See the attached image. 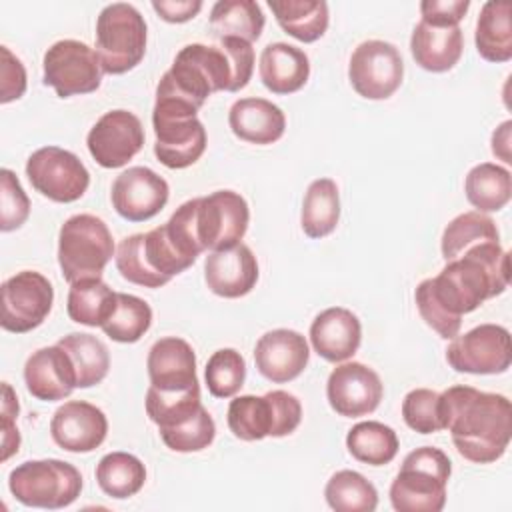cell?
Segmentation results:
<instances>
[{
	"mask_svg": "<svg viewBox=\"0 0 512 512\" xmlns=\"http://www.w3.org/2000/svg\"><path fill=\"white\" fill-rule=\"evenodd\" d=\"M26 176L36 192L60 204L76 202L90 186V172L82 160L60 146H44L26 160Z\"/></svg>",
	"mask_w": 512,
	"mask_h": 512,
	"instance_id": "cell-12",
	"label": "cell"
},
{
	"mask_svg": "<svg viewBox=\"0 0 512 512\" xmlns=\"http://www.w3.org/2000/svg\"><path fill=\"white\" fill-rule=\"evenodd\" d=\"M362 340V324L358 316L342 306L322 310L310 324V342L318 356L328 362H344L352 358Z\"/></svg>",
	"mask_w": 512,
	"mask_h": 512,
	"instance_id": "cell-25",
	"label": "cell"
},
{
	"mask_svg": "<svg viewBox=\"0 0 512 512\" xmlns=\"http://www.w3.org/2000/svg\"><path fill=\"white\" fill-rule=\"evenodd\" d=\"M0 190V230L12 232L28 220L30 200L16 174L8 168L0 170Z\"/></svg>",
	"mask_w": 512,
	"mask_h": 512,
	"instance_id": "cell-45",
	"label": "cell"
},
{
	"mask_svg": "<svg viewBox=\"0 0 512 512\" xmlns=\"http://www.w3.org/2000/svg\"><path fill=\"white\" fill-rule=\"evenodd\" d=\"M146 20L128 2L104 6L96 18V54L104 74H126L146 54Z\"/></svg>",
	"mask_w": 512,
	"mask_h": 512,
	"instance_id": "cell-8",
	"label": "cell"
},
{
	"mask_svg": "<svg viewBox=\"0 0 512 512\" xmlns=\"http://www.w3.org/2000/svg\"><path fill=\"white\" fill-rule=\"evenodd\" d=\"M226 420L230 432L244 442L282 438L300 426L302 404L286 390H270L264 396L244 394L230 402Z\"/></svg>",
	"mask_w": 512,
	"mask_h": 512,
	"instance_id": "cell-9",
	"label": "cell"
},
{
	"mask_svg": "<svg viewBox=\"0 0 512 512\" xmlns=\"http://www.w3.org/2000/svg\"><path fill=\"white\" fill-rule=\"evenodd\" d=\"M56 344L62 346L72 360L78 388L96 386L106 378L110 368V354L100 338L86 332H70Z\"/></svg>",
	"mask_w": 512,
	"mask_h": 512,
	"instance_id": "cell-36",
	"label": "cell"
},
{
	"mask_svg": "<svg viewBox=\"0 0 512 512\" xmlns=\"http://www.w3.org/2000/svg\"><path fill=\"white\" fill-rule=\"evenodd\" d=\"M512 6L508 0H490L476 20V50L488 62H508L512 58Z\"/></svg>",
	"mask_w": 512,
	"mask_h": 512,
	"instance_id": "cell-29",
	"label": "cell"
},
{
	"mask_svg": "<svg viewBox=\"0 0 512 512\" xmlns=\"http://www.w3.org/2000/svg\"><path fill=\"white\" fill-rule=\"evenodd\" d=\"M258 74L272 94H292L308 82L310 60L298 46L270 42L260 54Z\"/></svg>",
	"mask_w": 512,
	"mask_h": 512,
	"instance_id": "cell-28",
	"label": "cell"
},
{
	"mask_svg": "<svg viewBox=\"0 0 512 512\" xmlns=\"http://www.w3.org/2000/svg\"><path fill=\"white\" fill-rule=\"evenodd\" d=\"M478 242H500V232L496 222L484 212H476V210L458 214L446 224L442 232V240H440L442 258L446 262L454 260L466 248Z\"/></svg>",
	"mask_w": 512,
	"mask_h": 512,
	"instance_id": "cell-38",
	"label": "cell"
},
{
	"mask_svg": "<svg viewBox=\"0 0 512 512\" xmlns=\"http://www.w3.org/2000/svg\"><path fill=\"white\" fill-rule=\"evenodd\" d=\"M2 66H0V102L8 104L22 98L26 92V70L24 64L10 52L8 46L0 48Z\"/></svg>",
	"mask_w": 512,
	"mask_h": 512,
	"instance_id": "cell-47",
	"label": "cell"
},
{
	"mask_svg": "<svg viewBox=\"0 0 512 512\" xmlns=\"http://www.w3.org/2000/svg\"><path fill=\"white\" fill-rule=\"evenodd\" d=\"M152 8L162 20L170 24H182L192 20L202 10V2L200 0H154Z\"/></svg>",
	"mask_w": 512,
	"mask_h": 512,
	"instance_id": "cell-50",
	"label": "cell"
},
{
	"mask_svg": "<svg viewBox=\"0 0 512 512\" xmlns=\"http://www.w3.org/2000/svg\"><path fill=\"white\" fill-rule=\"evenodd\" d=\"M150 324H152L150 304L134 294L118 292L116 310L108 318V322L102 326V330L114 342L134 344L148 332Z\"/></svg>",
	"mask_w": 512,
	"mask_h": 512,
	"instance_id": "cell-40",
	"label": "cell"
},
{
	"mask_svg": "<svg viewBox=\"0 0 512 512\" xmlns=\"http://www.w3.org/2000/svg\"><path fill=\"white\" fill-rule=\"evenodd\" d=\"M510 128H512V122L506 120L492 134V154L504 160L506 164L512 162L510 160Z\"/></svg>",
	"mask_w": 512,
	"mask_h": 512,
	"instance_id": "cell-51",
	"label": "cell"
},
{
	"mask_svg": "<svg viewBox=\"0 0 512 512\" xmlns=\"http://www.w3.org/2000/svg\"><path fill=\"white\" fill-rule=\"evenodd\" d=\"M156 88L176 94L200 110L214 92H230L232 66L220 46L186 44Z\"/></svg>",
	"mask_w": 512,
	"mask_h": 512,
	"instance_id": "cell-5",
	"label": "cell"
},
{
	"mask_svg": "<svg viewBox=\"0 0 512 512\" xmlns=\"http://www.w3.org/2000/svg\"><path fill=\"white\" fill-rule=\"evenodd\" d=\"M310 360L306 338L288 328H276L262 334L254 348V362L258 372L274 382L284 384L298 378Z\"/></svg>",
	"mask_w": 512,
	"mask_h": 512,
	"instance_id": "cell-21",
	"label": "cell"
},
{
	"mask_svg": "<svg viewBox=\"0 0 512 512\" xmlns=\"http://www.w3.org/2000/svg\"><path fill=\"white\" fill-rule=\"evenodd\" d=\"M508 282L510 254L500 242H478L448 260L438 276L422 280L414 300L422 320L440 338L452 340L462 326V316L502 294Z\"/></svg>",
	"mask_w": 512,
	"mask_h": 512,
	"instance_id": "cell-1",
	"label": "cell"
},
{
	"mask_svg": "<svg viewBox=\"0 0 512 512\" xmlns=\"http://www.w3.org/2000/svg\"><path fill=\"white\" fill-rule=\"evenodd\" d=\"M106 434V414L84 400L64 402L50 420V436L66 452H92L106 440Z\"/></svg>",
	"mask_w": 512,
	"mask_h": 512,
	"instance_id": "cell-20",
	"label": "cell"
},
{
	"mask_svg": "<svg viewBox=\"0 0 512 512\" xmlns=\"http://www.w3.org/2000/svg\"><path fill=\"white\" fill-rule=\"evenodd\" d=\"M352 88L368 100H386L402 84L404 62L398 48L386 40L358 44L348 62Z\"/></svg>",
	"mask_w": 512,
	"mask_h": 512,
	"instance_id": "cell-14",
	"label": "cell"
},
{
	"mask_svg": "<svg viewBox=\"0 0 512 512\" xmlns=\"http://www.w3.org/2000/svg\"><path fill=\"white\" fill-rule=\"evenodd\" d=\"M204 280L216 296H246L258 282V262L254 252L242 242L226 250L210 252L204 262Z\"/></svg>",
	"mask_w": 512,
	"mask_h": 512,
	"instance_id": "cell-24",
	"label": "cell"
},
{
	"mask_svg": "<svg viewBox=\"0 0 512 512\" xmlns=\"http://www.w3.org/2000/svg\"><path fill=\"white\" fill-rule=\"evenodd\" d=\"M118 292H114L102 278H82L70 284L66 310L72 322L102 328L114 314Z\"/></svg>",
	"mask_w": 512,
	"mask_h": 512,
	"instance_id": "cell-30",
	"label": "cell"
},
{
	"mask_svg": "<svg viewBox=\"0 0 512 512\" xmlns=\"http://www.w3.org/2000/svg\"><path fill=\"white\" fill-rule=\"evenodd\" d=\"M402 418L408 428L420 434L444 430L440 392L430 388H414L402 400Z\"/></svg>",
	"mask_w": 512,
	"mask_h": 512,
	"instance_id": "cell-44",
	"label": "cell"
},
{
	"mask_svg": "<svg viewBox=\"0 0 512 512\" xmlns=\"http://www.w3.org/2000/svg\"><path fill=\"white\" fill-rule=\"evenodd\" d=\"M464 192L476 212H498L512 196L510 170L492 162L476 164L466 174Z\"/></svg>",
	"mask_w": 512,
	"mask_h": 512,
	"instance_id": "cell-34",
	"label": "cell"
},
{
	"mask_svg": "<svg viewBox=\"0 0 512 512\" xmlns=\"http://www.w3.org/2000/svg\"><path fill=\"white\" fill-rule=\"evenodd\" d=\"M468 0H424L420 2L422 22L432 26H458L468 12Z\"/></svg>",
	"mask_w": 512,
	"mask_h": 512,
	"instance_id": "cell-49",
	"label": "cell"
},
{
	"mask_svg": "<svg viewBox=\"0 0 512 512\" xmlns=\"http://www.w3.org/2000/svg\"><path fill=\"white\" fill-rule=\"evenodd\" d=\"M450 474L452 462L440 448L412 450L390 484L392 508L398 512H440L446 504Z\"/></svg>",
	"mask_w": 512,
	"mask_h": 512,
	"instance_id": "cell-4",
	"label": "cell"
},
{
	"mask_svg": "<svg viewBox=\"0 0 512 512\" xmlns=\"http://www.w3.org/2000/svg\"><path fill=\"white\" fill-rule=\"evenodd\" d=\"M42 68L44 84L52 86L60 98L96 92L104 74L96 50L72 38L54 42L44 52Z\"/></svg>",
	"mask_w": 512,
	"mask_h": 512,
	"instance_id": "cell-11",
	"label": "cell"
},
{
	"mask_svg": "<svg viewBox=\"0 0 512 512\" xmlns=\"http://www.w3.org/2000/svg\"><path fill=\"white\" fill-rule=\"evenodd\" d=\"M464 50L460 26H432L418 22L410 36V52L414 62L428 72L452 70Z\"/></svg>",
	"mask_w": 512,
	"mask_h": 512,
	"instance_id": "cell-27",
	"label": "cell"
},
{
	"mask_svg": "<svg viewBox=\"0 0 512 512\" xmlns=\"http://www.w3.org/2000/svg\"><path fill=\"white\" fill-rule=\"evenodd\" d=\"M198 108L184 98L156 88L152 110L154 154L170 170H182L200 160L206 150V128Z\"/></svg>",
	"mask_w": 512,
	"mask_h": 512,
	"instance_id": "cell-3",
	"label": "cell"
},
{
	"mask_svg": "<svg viewBox=\"0 0 512 512\" xmlns=\"http://www.w3.org/2000/svg\"><path fill=\"white\" fill-rule=\"evenodd\" d=\"M18 398L8 382L2 384V460L6 462L20 448V434L16 428Z\"/></svg>",
	"mask_w": 512,
	"mask_h": 512,
	"instance_id": "cell-48",
	"label": "cell"
},
{
	"mask_svg": "<svg viewBox=\"0 0 512 512\" xmlns=\"http://www.w3.org/2000/svg\"><path fill=\"white\" fill-rule=\"evenodd\" d=\"M54 288L36 270H22L2 282V320L6 332L26 334L38 328L52 310Z\"/></svg>",
	"mask_w": 512,
	"mask_h": 512,
	"instance_id": "cell-15",
	"label": "cell"
},
{
	"mask_svg": "<svg viewBox=\"0 0 512 512\" xmlns=\"http://www.w3.org/2000/svg\"><path fill=\"white\" fill-rule=\"evenodd\" d=\"M266 18L254 0H220L210 10V32L214 38H242L254 42L264 30Z\"/></svg>",
	"mask_w": 512,
	"mask_h": 512,
	"instance_id": "cell-32",
	"label": "cell"
},
{
	"mask_svg": "<svg viewBox=\"0 0 512 512\" xmlns=\"http://www.w3.org/2000/svg\"><path fill=\"white\" fill-rule=\"evenodd\" d=\"M278 26L292 38L310 44L328 30V4L324 0H268Z\"/></svg>",
	"mask_w": 512,
	"mask_h": 512,
	"instance_id": "cell-31",
	"label": "cell"
},
{
	"mask_svg": "<svg viewBox=\"0 0 512 512\" xmlns=\"http://www.w3.org/2000/svg\"><path fill=\"white\" fill-rule=\"evenodd\" d=\"M96 482L100 490L116 500L138 494L146 482V466L128 452H108L96 466Z\"/></svg>",
	"mask_w": 512,
	"mask_h": 512,
	"instance_id": "cell-35",
	"label": "cell"
},
{
	"mask_svg": "<svg viewBox=\"0 0 512 512\" xmlns=\"http://www.w3.org/2000/svg\"><path fill=\"white\" fill-rule=\"evenodd\" d=\"M26 390L42 402H54L68 398L76 382V370L68 352L54 344L32 352L24 364Z\"/></svg>",
	"mask_w": 512,
	"mask_h": 512,
	"instance_id": "cell-23",
	"label": "cell"
},
{
	"mask_svg": "<svg viewBox=\"0 0 512 512\" xmlns=\"http://www.w3.org/2000/svg\"><path fill=\"white\" fill-rule=\"evenodd\" d=\"M120 276L132 284L160 288L192 266L166 236L164 224L146 234L126 236L114 254Z\"/></svg>",
	"mask_w": 512,
	"mask_h": 512,
	"instance_id": "cell-6",
	"label": "cell"
},
{
	"mask_svg": "<svg viewBox=\"0 0 512 512\" xmlns=\"http://www.w3.org/2000/svg\"><path fill=\"white\" fill-rule=\"evenodd\" d=\"M162 442L174 452H200L214 442L216 424L202 406L192 418L170 428H158Z\"/></svg>",
	"mask_w": 512,
	"mask_h": 512,
	"instance_id": "cell-43",
	"label": "cell"
},
{
	"mask_svg": "<svg viewBox=\"0 0 512 512\" xmlns=\"http://www.w3.org/2000/svg\"><path fill=\"white\" fill-rule=\"evenodd\" d=\"M328 506L336 512H374L378 506V490L356 470H338L324 488Z\"/></svg>",
	"mask_w": 512,
	"mask_h": 512,
	"instance_id": "cell-39",
	"label": "cell"
},
{
	"mask_svg": "<svg viewBox=\"0 0 512 512\" xmlns=\"http://www.w3.org/2000/svg\"><path fill=\"white\" fill-rule=\"evenodd\" d=\"M86 146L94 162L102 168H120L128 164L144 146V128L140 118L128 110H110L102 114L86 136Z\"/></svg>",
	"mask_w": 512,
	"mask_h": 512,
	"instance_id": "cell-17",
	"label": "cell"
},
{
	"mask_svg": "<svg viewBox=\"0 0 512 512\" xmlns=\"http://www.w3.org/2000/svg\"><path fill=\"white\" fill-rule=\"evenodd\" d=\"M116 248L106 222L94 214L70 216L58 232V264L66 282L100 278Z\"/></svg>",
	"mask_w": 512,
	"mask_h": 512,
	"instance_id": "cell-7",
	"label": "cell"
},
{
	"mask_svg": "<svg viewBox=\"0 0 512 512\" xmlns=\"http://www.w3.org/2000/svg\"><path fill=\"white\" fill-rule=\"evenodd\" d=\"M206 388L214 398H230L240 392L246 380L244 356L234 348L216 350L204 370Z\"/></svg>",
	"mask_w": 512,
	"mask_h": 512,
	"instance_id": "cell-42",
	"label": "cell"
},
{
	"mask_svg": "<svg viewBox=\"0 0 512 512\" xmlns=\"http://www.w3.org/2000/svg\"><path fill=\"white\" fill-rule=\"evenodd\" d=\"M12 496L32 508H66L82 492L80 470L64 460H28L18 464L8 476Z\"/></svg>",
	"mask_w": 512,
	"mask_h": 512,
	"instance_id": "cell-10",
	"label": "cell"
},
{
	"mask_svg": "<svg viewBox=\"0 0 512 512\" xmlns=\"http://www.w3.org/2000/svg\"><path fill=\"white\" fill-rule=\"evenodd\" d=\"M340 220V194L332 178H318L310 182L304 202L300 224L308 238H324L332 234Z\"/></svg>",
	"mask_w": 512,
	"mask_h": 512,
	"instance_id": "cell-33",
	"label": "cell"
},
{
	"mask_svg": "<svg viewBox=\"0 0 512 512\" xmlns=\"http://www.w3.org/2000/svg\"><path fill=\"white\" fill-rule=\"evenodd\" d=\"M228 60H230V66H232V88L230 92H238L242 90L250 78H252V72H254V48L250 42L242 40V38H220V44H218Z\"/></svg>",
	"mask_w": 512,
	"mask_h": 512,
	"instance_id": "cell-46",
	"label": "cell"
},
{
	"mask_svg": "<svg viewBox=\"0 0 512 512\" xmlns=\"http://www.w3.org/2000/svg\"><path fill=\"white\" fill-rule=\"evenodd\" d=\"M168 182L146 166H132L112 182L110 200L118 216L128 222L154 218L168 202Z\"/></svg>",
	"mask_w": 512,
	"mask_h": 512,
	"instance_id": "cell-19",
	"label": "cell"
},
{
	"mask_svg": "<svg viewBox=\"0 0 512 512\" xmlns=\"http://www.w3.org/2000/svg\"><path fill=\"white\" fill-rule=\"evenodd\" d=\"M150 386L164 392H184L200 388L196 376V354L178 336H166L152 344L146 358Z\"/></svg>",
	"mask_w": 512,
	"mask_h": 512,
	"instance_id": "cell-22",
	"label": "cell"
},
{
	"mask_svg": "<svg viewBox=\"0 0 512 512\" xmlns=\"http://www.w3.org/2000/svg\"><path fill=\"white\" fill-rule=\"evenodd\" d=\"M146 414L158 428H170L192 418L200 408V388L184 392H164L154 386L146 390Z\"/></svg>",
	"mask_w": 512,
	"mask_h": 512,
	"instance_id": "cell-41",
	"label": "cell"
},
{
	"mask_svg": "<svg viewBox=\"0 0 512 512\" xmlns=\"http://www.w3.org/2000/svg\"><path fill=\"white\" fill-rule=\"evenodd\" d=\"M440 400L444 430L462 458L490 464L504 456L512 436V404L504 394L460 384L444 390Z\"/></svg>",
	"mask_w": 512,
	"mask_h": 512,
	"instance_id": "cell-2",
	"label": "cell"
},
{
	"mask_svg": "<svg viewBox=\"0 0 512 512\" xmlns=\"http://www.w3.org/2000/svg\"><path fill=\"white\" fill-rule=\"evenodd\" d=\"M384 396V384L376 370L362 362L338 364L326 382L330 408L344 418H360L374 412Z\"/></svg>",
	"mask_w": 512,
	"mask_h": 512,
	"instance_id": "cell-18",
	"label": "cell"
},
{
	"mask_svg": "<svg viewBox=\"0 0 512 512\" xmlns=\"http://www.w3.org/2000/svg\"><path fill=\"white\" fill-rule=\"evenodd\" d=\"M194 222L204 250H226L244 238L250 208L238 192L216 190L208 196L194 198Z\"/></svg>",
	"mask_w": 512,
	"mask_h": 512,
	"instance_id": "cell-13",
	"label": "cell"
},
{
	"mask_svg": "<svg viewBox=\"0 0 512 512\" xmlns=\"http://www.w3.org/2000/svg\"><path fill=\"white\" fill-rule=\"evenodd\" d=\"M446 362L456 372L502 374L510 368V332L500 324H480L454 336L446 348Z\"/></svg>",
	"mask_w": 512,
	"mask_h": 512,
	"instance_id": "cell-16",
	"label": "cell"
},
{
	"mask_svg": "<svg viewBox=\"0 0 512 512\" xmlns=\"http://www.w3.org/2000/svg\"><path fill=\"white\" fill-rule=\"evenodd\" d=\"M228 124L236 138L266 146L282 138L286 130V116L280 106L266 98H240L230 106Z\"/></svg>",
	"mask_w": 512,
	"mask_h": 512,
	"instance_id": "cell-26",
	"label": "cell"
},
{
	"mask_svg": "<svg viewBox=\"0 0 512 512\" xmlns=\"http://www.w3.org/2000/svg\"><path fill=\"white\" fill-rule=\"evenodd\" d=\"M346 448L358 462L384 466L396 458L400 442L394 428L376 420H366L348 430Z\"/></svg>",
	"mask_w": 512,
	"mask_h": 512,
	"instance_id": "cell-37",
	"label": "cell"
}]
</instances>
